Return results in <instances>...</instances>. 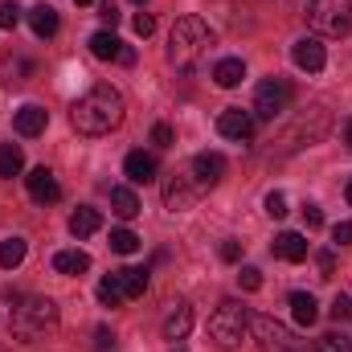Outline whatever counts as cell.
Masks as SVG:
<instances>
[{
    "instance_id": "8992f818",
    "label": "cell",
    "mask_w": 352,
    "mask_h": 352,
    "mask_svg": "<svg viewBox=\"0 0 352 352\" xmlns=\"http://www.w3.org/2000/svg\"><path fill=\"white\" fill-rule=\"evenodd\" d=\"M250 328H254L263 352H307V344H303L287 324H278V320H270V316H254Z\"/></svg>"
},
{
    "instance_id": "f546056e",
    "label": "cell",
    "mask_w": 352,
    "mask_h": 352,
    "mask_svg": "<svg viewBox=\"0 0 352 352\" xmlns=\"http://www.w3.org/2000/svg\"><path fill=\"white\" fill-rule=\"evenodd\" d=\"M316 352H352V340L344 332H328V336H320Z\"/></svg>"
},
{
    "instance_id": "4316f807",
    "label": "cell",
    "mask_w": 352,
    "mask_h": 352,
    "mask_svg": "<svg viewBox=\"0 0 352 352\" xmlns=\"http://www.w3.org/2000/svg\"><path fill=\"white\" fill-rule=\"evenodd\" d=\"M119 278H123V295H127V299H140V295L148 291V270H140V266L119 270Z\"/></svg>"
},
{
    "instance_id": "603a6c76",
    "label": "cell",
    "mask_w": 352,
    "mask_h": 352,
    "mask_svg": "<svg viewBox=\"0 0 352 352\" xmlns=\"http://www.w3.org/2000/svg\"><path fill=\"white\" fill-rule=\"evenodd\" d=\"M54 270L58 274H87L90 254L87 250H62V254H54Z\"/></svg>"
},
{
    "instance_id": "6da1fadb",
    "label": "cell",
    "mask_w": 352,
    "mask_h": 352,
    "mask_svg": "<svg viewBox=\"0 0 352 352\" xmlns=\"http://www.w3.org/2000/svg\"><path fill=\"white\" fill-rule=\"evenodd\" d=\"M70 119H74L78 135H107L123 123V94L107 82H98L70 107Z\"/></svg>"
},
{
    "instance_id": "836d02e7",
    "label": "cell",
    "mask_w": 352,
    "mask_h": 352,
    "mask_svg": "<svg viewBox=\"0 0 352 352\" xmlns=\"http://www.w3.org/2000/svg\"><path fill=\"white\" fill-rule=\"evenodd\" d=\"M328 311H332V320H336V324H340V320H352V299H349V295H336Z\"/></svg>"
},
{
    "instance_id": "4fadbf2b",
    "label": "cell",
    "mask_w": 352,
    "mask_h": 352,
    "mask_svg": "<svg viewBox=\"0 0 352 352\" xmlns=\"http://www.w3.org/2000/svg\"><path fill=\"white\" fill-rule=\"evenodd\" d=\"M25 184H29V197H33L37 205L62 201V184H58V176L50 173V168H33V173L25 176Z\"/></svg>"
},
{
    "instance_id": "9c48e42d",
    "label": "cell",
    "mask_w": 352,
    "mask_h": 352,
    "mask_svg": "<svg viewBox=\"0 0 352 352\" xmlns=\"http://www.w3.org/2000/svg\"><path fill=\"white\" fill-rule=\"evenodd\" d=\"M197 197H201V188H197V180H188V176H173V180L164 184V205H168V213L192 209Z\"/></svg>"
},
{
    "instance_id": "e575fe53",
    "label": "cell",
    "mask_w": 352,
    "mask_h": 352,
    "mask_svg": "<svg viewBox=\"0 0 352 352\" xmlns=\"http://www.w3.org/2000/svg\"><path fill=\"white\" fill-rule=\"evenodd\" d=\"M135 33H140V37H152V33H156V16H152V12H140V16H135Z\"/></svg>"
},
{
    "instance_id": "ab89813d",
    "label": "cell",
    "mask_w": 352,
    "mask_h": 352,
    "mask_svg": "<svg viewBox=\"0 0 352 352\" xmlns=\"http://www.w3.org/2000/svg\"><path fill=\"white\" fill-rule=\"evenodd\" d=\"M320 270H324L320 278H332V270H336V254H332V250H324V254H320Z\"/></svg>"
},
{
    "instance_id": "ee69618b",
    "label": "cell",
    "mask_w": 352,
    "mask_h": 352,
    "mask_svg": "<svg viewBox=\"0 0 352 352\" xmlns=\"http://www.w3.org/2000/svg\"><path fill=\"white\" fill-rule=\"evenodd\" d=\"M349 144H352V123H349Z\"/></svg>"
},
{
    "instance_id": "2e32d148",
    "label": "cell",
    "mask_w": 352,
    "mask_h": 352,
    "mask_svg": "<svg viewBox=\"0 0 352 352\" xmlns=\"http://www.w3.org/2000/svg\"><path fill=\"white\" fill-rule=\"evenodd\" d=\"M123 173L131 184H148V180H156V156H148V152H131L127 160H123Z\"/></svg>"
},
{
    "instance_id": "44dd1931",
    "label": "cell",
    "mask_w": 352,
    "mask_h": 352,
    "mask_svg": "<svg viewBox=\"0 0 352 352\" xmlns=\"http://www.w3.org/2000/svg\"><path fill=\"white\" fill-rule=\"evenodd\" d=\"M111 213H115L119 221H131V217L140 213L135 192H131V188H123V184H115V188H111Z\"/></svg>"
},
{
    "instance_id": "f35d334b",
    "label": "cell",
    "mask_w": 352,
    "mask_h": 352,
    "mask_svg": "<svg viewBox=\"0 0 352 352\" xmlns=\"http://www.w3.org/2000/svg\"><path fill=\"white\" fill-rule=\"evenodd\" d=\"M221 258H226V263H242V242H234V238L221 242Z\"/></svg>"
},
{
    "instance_id": "30bf717a",
    "label": "cell",
    "mask_w": 352,
    "mask_h": 352,
    "mask_svg": "<svg viewBox=\"0 0 352 352\" xmlns=\"http://www.w3.org/2000/svg\"><path fill=\"white\" fill-rule=\"evenodd\" d=\"M90 54H94L98 62H123V66H131V62H135V54H131L115 33H107V29L90 37Z\"/></svg>"
},
{
    "instance_id": "ba28073f",
    "label": "cell",
    "mask_w": 352,
    "mask_h": 352,
    "mask_svg": "<svg viewBox=\"0 0 352 352\" xmlns=\"http://www.w3.org/2000/svg\"><path fill=\"white\" fill-rule=\"evenodd\" d=\"M291 98H295L291 82L266 78L263 87H258V94H254V115H258V119H274V115H283V111L291 107Z\"/></svg>"
},
{
    "instance_id": "4dcf8cb0",
    "label": "cell",
    "mask_w": 352,
    "mask_h": 352,
    "mask_svg": "<svg viewBox=\"0 0 352 352\" xmlns=\"http://www.w3.org/2000/svg\"><path fill=\"white\" fill-rule=\"evenodd\" d=\"M16 25H21V4H16V0H4V4H0V29L8 33V29H16Z\"/></svg>"
},
{
    "instance_id": "bcb514c9",
    "label": "cell",
    "mask_w": 352,
    "mask_h": 352,
    "mask_svg": "<svg viewBox=\"0 0 352 352\" xmlns=\"http://www.w3.org/2000/svg\"><path fill=\"white\" fill-rule=\"evenodd\" d=\"M78 4H90V0H78Z\"/></svg>"
},
{
    "instance_id": "ffe728a7",
    "label": "cell",
    "mask_w": 352,
    "mask_h": 352,
    "mask_svg": "<svg viewBox=\"0 0 352 352\" xmlns=\"http://www.w3.org/2000/svg\"><path fill=\"white\" fill-rule=\"evenodd\" d=\"M188 328H192V307L188 303H176L173 316L164 320V340H184Z\"/></svg>"
},
{
    "instance_id": "3957f363",
    "label": "cell",
    "mask_w": 352,
    "mask_h": 352,
    "mask_svg": "<svg viewBox=\"0 0 352 352\" xmlns=\"http://www.w3.org/2000/svg\"><path fill=\"white\" fill-rule=\"evenodd\" d=\"M54 328H58V303H54V299H45V295H25V299L12 307V336H16V340L33 344V340H41V336L54 332Z\"/></svg>"
},
{
    "instance_id": "e0dca14e",
    "label": "cell",
    "mask_w": 352,
    "mask_h": 352,
    "mask_svg": "<svg viewBox=\"0 0 352 352\" xmlns=\"http://www.w3.org/2000/svg\"><path fill=\"white\" fill-rule=\"evenodd\" d=\"M274 254H278L283 263H303V258H307V238L287 230V234L274 238Z\"/></svg>"
},
{
    "instance_id": "d6a6232c",
    "label": "cell",
    "mask_w": 352,
    "mask_h": 352,
    "mask_svg": "<svg viewBox=\"0 0 352 352\" xmlns=\"http://www.w3.org/2000/svg\"><path fill=\"white\" fill-rule=\"evenodd\" d=\"M266 213H270V217H274V221H278V217H287V197H283V192H266Z\"/></svg>"
},
{
    "instance_id": "83f0119b",
    "label": "cell",
    "mask_w": 352,
    "mask_h": 352,
    "mask_svg": "<svg viewBox=\"0 0 352 352\" xmlns=\"http://www.w3.org/2000/svg\"><path fill=\"white\" fill-rule=\"evenodd\" d=\"M98 299H102L107 307H119V303H127V295H123V278H119V270H115V274H107V278L98 283Z\"/></svg>"
},
{
    "instance_id": "d6986e66",
    "label": "cell",
    "mask_w": 352,
    "mask_h": 352,
    "mask_svg": "<svg viewBox=\"0 0 352 352\" xmlns=\"http://www.w3.org/2000/svg\"><path fill=\"white\" fill-rule=\"evenodd\" d=\"M291 316H295L299 328H311V324L320 320V303H316L307 291H295V295H291Z\"/></svg>"
},
{
    "instance_id": "1f68e13d",
    "label": "cell",
    "mask_w": 352,
    "mask_h": 352,
    "mask_svg": "<svg viewBox=\"0 0 352 352\" xmlns=\"http://www.w3.org/2000/svg\"><path fill=\"white\" fill-rule=\"evenodd\" d=\"M238 287H242V291H258V287H263V270H258V266H242V270H238Z\"/></svg>"
},
{
    "instance_id": "7bdbcfd3",
    "label": "cell",
    "mask_w": 352,
    "mask_h": 352,
    "mask_svg": "<svg viewBox=\"0 0 352 352\" xmlns=\"http://www.w3.org/2000/svg\"><path fill=\"white\" fill-rule=\"evenodd\" d=\"M344 197H349V205H352V180H349V188H344Z\"/></svg>"
},
{
    "instance_id": "7c38bea8",
    "label": "cell",
    "mask_w": 352,
    "mask_h": 352,
    "mask_svg": "<svg viewBox=\"0 0 352 352\" xmlns=\"http://www.w3.org/2000/svg\"><path fill=\"white\" fill-rule=\"evenodd\" d=\"M291 58H295V66H299V70H307V74H320V70H324V62H328V54H324V41H320V37H299V41H295V50H291Z\"/></svg>"
},
{
    "instance_id": "b9f144b4",
    "label": "cell",
    "mask_w": 352,
    "mask_h": 352,
    "mask_svg": "<svg viewBox=\"0 0 352 352\" xmlns=\"http://www.w3.org/2000/svg\"><path fill=\"white\" fill-rule=\"evenodd\" d=\"M98 16H102L107 25H115V21H119V8H115L111 0H102V4H98Z\"/></svg>"
},
{
    "instance_id": "484cf974",
    "label": "cell",
    "mask_w": 352,
    "mask_h": 352,
    "mask_svg": "<svg viewBox=\"0 0 352 352\" xmlns=\"http://www.w3.org/2000/svg\"><path fill=\"white\" fill-rule=\"evenodd\" d=\"M21 168H25V152L16 144H0V176L12 180V176H21Z\"/></svg>"
},
{
    "instance_id": "d4e9b609",
    "label": "cell",
    "mask_w": 352,
    "mask_h": 352,
    "mask_svg": "<svg viewBox=\"0 0 352 352\" xmlns=\"http://www.w3.org/2000/svg\"><path fill=\"white\" fill-rule=\"evenodd\" d=\"M25 238H4L0 242V270H16V266L25 263Z\"/></svg>"
},
{
    "instance_id": "8d00e7d4",
    "label": "cell",
    "mask_w": 352,
    "mask_h": 352,
    "mask_svg": "<svg viewBox=\"0 0 352 352\" xmlns=\"http://www.w3.org/2000/svg\"><path fill=\"white\" fill-rule=\"evenodd\" d=\"M303 221H307V230H320L324 226V209L320 205H303Z\"/></svg>"
},
{
    "instance_id": "7dc6e473",
    "label": "cell",
    "mask_w": 352,
    "mask_h": 352,
    "mask_svg": "<svg viewBox=\"0 0 352 352\" xmlns=\"http://www.w3.org/2000/svg\"><path fill=\"white\" fill-rule=\"evenodd\" d=\"M176 352H180V349H176Z\"/></svg>"
},
{
    "instance_id": "5b68a950",
    "label": "cell",
    "mask_w": 352,
    "mask_h": 352,
    "mask_svg": "<svg viewBox=\"0 0 352 352\" xmlns=\"http://www.w3.org/2000/svg\"><path fill=\"white\" fill-rule=\"evenodd\" d=\"M307 25L316 37H349L352 33V0H311Z\"/></svg>"
},
{
    "instance_id": "7a4b0ae2",
    "label": "cell",
    "mask_w": 352,
    "mask_h": 352,
    "mask_svg": "<svg viewBox=\"0 0 352 352\" xmlns=\"http://www.w3.org/2000/svg\"><path fill=\"white\" fill-rule=\"evenodd\" d=\"M213 45V33L201 16H180L168 33V62L176 70H197Z\"/></svg>"
},
{
    "instance_id": "5bb4252c",
    "label": "cell",
    "mask_w": 352,
    "mask_h": 352,
    "mask_svg": "<svg viewBox=\"0 0 352 352\" xmlns=\"http://www.w3.org/2000/svg\"><path fill=\"white\" fill-rule=\"evenodd\" d=\"M221 176H226V156H217V152L192 156V180H197V188H213Z\"/></svg>"
},
{
    "instance_id": "8fae6325",
    "label": "cell",
    "mask_w": 352,
    "mask_h": 352,
    "mask_svg": "<svg viewBox=\"0 0 352 352\" xmlns=\"http://www.w3.org/2000/svg\"><path fill=\"white\" fill-rule=\"evenodd\" d=\"M217 131H221L226 140H238V144H246V140L254 135V115H250V111H242V107H230V111H221V119H217Z\"/></svg>"
},
{
    "instance_id": "52a82bcc",
    "label": "cell",
    "mask_w": 352,
    "mask_h": 352,
    "mask_svg": "<svg viewBox=\"0 0 352 352\" xmlns=\"http://www.w3.org/2000/svg\"><path fill=\"white\" fill-rule=\"evenodd\" d=\"M324 131H328V111L324 107H311L307 115H299L287 131H283V148L291 152V148H303V144H316V140H324Z\"/></svg>"
},
{
    "instance_id": "60d3db41",
    "label": "cell",
    "mask_w": 352,
    "mask_h": 352,
    "mask_svg": "<svg viewBox=\"0 0 352 352\" xmlns=\"http://www.w3.org/2000/svg\"><path fill=\"white\" fill-rule=\"evenodd\" d=\"M332 238H336L340 246H349V242H352V221H340V226L332 230Z\"/></svg>"
},
{
    "instance_id": "ac0fdd59",
    "label": "cell",
    "mask_w": 352,
    "mask_h": 352,
    "mask_svg": "<svg viewBox=\"0 0 352 352\" xmlns=\"http://www.w3.org/2000/svg\"><path fill=\"white\" fill-rule=\"evenodd\" d=\"M242 78H246V66H242V58H221V62L213 66V82H217L221 90H234Z\"/></svg>"
},
{
    "instance_id": "f6af8a7d",
    "label": "cell",
    "mask_w": 352,
    "mask_h": 352,
    "mask_svg": "<svg viewBox=\"0 0 352 352\" xmlns=\"http://www.w3.org/2000/svg\"><path fill=\"white\" fill-rule=\"evenodd\" d=\"M135 4H148V0H135Z\"/></svg>"
},
{
    "instance_id": "9a60e30c",
    "label": "cell",
    "mask_w": 352,
    "mask_h": 352,
    "mask_svg": "<svg viewBox=\"0 0 352 352\" xmlns=\"http://www.w3.org/2000/svg\"><path fill=\"white\" fill-rule=\"evenodd\" d=\"M12 123H16V131H21V135H29V140H33V135H41V131H45L50 111H45V107H37V102H25V107L16 111V119H12Z\"/></svg>"
},
{
    "instance_id": "d590c367",
    "label": "cell",
    "mask_w": 352,
    "mask_h": 352,
    "mask_svg": "<svg viewBox=\"0 0 352 352\" xmlns=\"http://www.w3.org/2000/svg\"><path fill=\"white\" fill-rule=\"evenodd\" d=\"M152 144L173 148V127H168V123H156V127H152Z\"/></svg>"
},
{
    "instance_id": "cb8c5ba5",
    "label": "cell",
    "mask_w": 352,
    "mask_h": 352,
    "mask_svg": "<svg viewBox=\"0 0 352 352\" xmlns=\"http://www.w3.org/2000/svg\"><path fill=\"white\" fill-rule=\"evenodd\" d=\"M98 226H102V217H98V209H90V205H82V209L70 213V234H74V238H90Z\"/></svg>"
},
{
    "instance_id": "f1b7e54d",
    "label": "cell",
    "mask_w": 352,
    "mask_h": 352,
    "mask_svg": "<svg viewBox=\"0 0 352 352\" xmlns=\"http://www.w3.org/2000/svg\"><path fill=\"white\" fill-rule=\"evenodd\" d=\"M111 250L115 254H135L140 250V238L131 230H111Z\"/></svg>"
},
{
    "instance_id": "277c9868",
    "label": "cell",
    "mask_w": 352,
    "mask_h": 352,
    "mask_svg": "<svg viewBox=\"0 0 352 352\" xmlns=\"http://www.w3.org/2000/svg\"><path fill=\"white\" fill-rule=\"evenodd\" d=\"M246 328H250V311L238 299H221L217 311L209 316V336H213L217 349H238L242 336H246Z\"/></svg>"
},
{
    "instance_id": "74e56055",
    "label": "cell",
    "mask_w": 352,
    "mask_h": 352,
    "mask_svg": "<svg viewBox=\"0 0 352 352\" xmlns=\"http://www.w3.org/2000/svg\"><path fill=\"white\" fill-rule=\"evenodd\" d=\"M94 352H115V336H111L107 328H98V332H94Z\"/></svg>"
},
{
    "instance_id": "7402d4cb",
    "label": "cell",
    "mask_w": 352,
    "mask_h": 352,
    "mask_svg": "<svg viewBox=\"0 0 352 352\" xmlns=\"http://www.w3.org/2000/svg\"><path fill=\"white\" fill-rule=\"evenodd\" d=\"M29 25H33L37 37H54V33H58V12H54L50 4H33V8H29Z\"/></svg>"
}]
</instances>
